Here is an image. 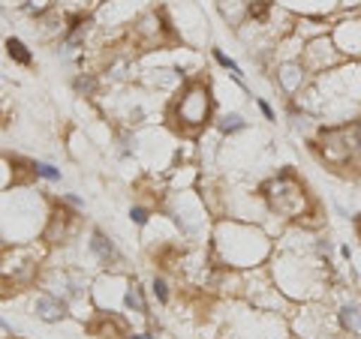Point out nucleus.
<instances>
[{"label":"nucleus","instance_id":"f257e3e1","mask_svg":"<svg viewBox=\"0 0 361 339\" xmlns=\"http://www.w3.org/2000/svg\"><path fill=\"white\" fill-rule=\"evenodd\" d=\"M301 241L304 237L298 231L286 234L283 243L274 246V255L268 262V274L289 300L313 303L325 291L329 262L316 252V243H301Z\"/></svg>","mask_w":361,"mask_h":339},{"label":"nucleus","instance_id":"f03ea898","mask_svg":"<svg viewBox=\"0 0 361 339\" xmlns=\"http://www.w3.org/2000/svg\"><path fill=\"white\" fill-rule=\"evenodd\" d=\"M274 241L259 222L247 219H217L211 229V258L229 270H256L271 262Z\"/></svg>","mask_w":361,"mask_h":339},{"label":"nucleus","instance_id":"7ed1b4c3","mask_svg":"<svg viewBox=\"0 0 361 339\" xmlns=\"http://www.w3.org/2000/svg\"><path fill=\"white\" fill-rule=\"evenodd\" d=\"M51 205L39 196V189L13 184L0 192V241L4 243H33L42 237Z\"/></svg>","mask_w":361,"mask_h":339},{"label":"nucleus","instance_id":"20e7f679","mask_svg":"<svg viewBox=\"0 0 361 339\" xmlns=\"http://www.w3.org/2000/svg\"><path fill=\"white\" fill-rule=\"evenodd\" d=\"M262 198L268 210L280 219H289V222H304L307 217H313V198L310 192L304 189V184L295 177V172H277L274 177H268L262 184Z\"/></svg>","mask_w":361,"mask_h":339},{"label":"nucleus","instance_id":"39448f33","mask_svg":"<svg viewBox=\"0 0 361 339\" xmlns=\"http://www.w3.org/2000/svg\"><path fill=\"white\" fill-rule=\"evenodd\" d=\"M169 117H172L178 132L196 135L214 123V96L211 87L202 82V78H190V82L180 84V90L175 94L172 105H169Z\"/></svg>","mask_w":361,"mask_h":339},{"label":"nucleus","instance_id":"423d86ee","mask_svg":"<svg viewBox=\"0 0 361 339\" xmlns=\"http://www.w3.org/2000/svg\"><path fill=\"white\" fill-rule=\"evenodd\" d=\"M166 217L175 222L178 234L184 241L202 243L211 237V207L196 189H178L166 201Z\"/></svg>","mask_w":361,"mask_h":339},{"label":"nucleus","instance_id":"0eeeda50","mask_svg":"<svg viewBox=\"0 0 361 339\" xmlns=\"http://www.w3.org/2000/svg\"><path fill=\"white\" fill-rule=\"evenodd\" d=\"M319 160L331 168H355L358 165V151H355V135H353V123H331L316 132L313 141Z\"/></svg>","mask_w":361,"mask_h":339},{"label":"nucleus","instance_id":"6e6552de","mask_svg":"<svg viewBox=\"0 0 361 339\" xmlns=\"http://www.w3.org/2000/svg\"><path fill=\"white\" fill-rule=\"evenodd\" d=\"M130 39H133L135 49H142V51H160V49H166V45L175 42L172 21H169L166 13H160V9L148 6L130 25Z\"/></svg>","mask_w":361,"mask_h":339},{"label":"nucleus","instance_id":"1a4fd4ad","mask_svg":"<svg viewBox=\"0 0 361 339\" xmlns=\"http://www.w3.org/2000/svg\"><path fill=\"white\" fill-rule=\"evenodd\" d=\"M42 246L33 243H4L0 246V276L9 282H30L39 274Z\"/></svg>","mask_w":361,"mask_h":339},{"label":"nucleus","instance_id":"9d476101","mask_svg":"<svg viewBox=\"0 0 361 339\" xmlns=\"http://www.w3.org/2000/svg\"><path fill=\"white\" fill-rule=\"evenodd\" d=\"M301 60H304V66H307V70L313 72V78H316V75H325V72L337 70V66L343 63V54H341V49H337V42H334L331 33H316V37L304 39Z\"/></svg>","mask_w":361,"mask_h":339},{"label":"nucleus","instance_id":"9b49d317","mask_svg":"<svg viewBox=\"0 0 361 339\" xmlns=\"http://www.w3.org/2000/svg\"><path fill=\"white\" fill-rule=\"evenodd\" d=\"M127 282H130V276L118 274V270H109V274H103L94 282V288H90V300H94V307L99 312H118V309H123Z\"/></svg>","mask_w":361,"mask_h":339},{"label":"nucleus","instance_id":"f8f14e48","mask_svg":"<svg viewBox=\"0 0 361 339\" xmlns=\"http://www.w3.org/2000/svg\"><path fill=\"white\" fill-rule=\"evenodd\" d=\"M148 9V0H103L97 9V25L106 30L130 27Z\"/></svg>","mask_w":361,"mask_h":339},{"label":"nucleus","instance_id":"ddd939ff","mask_svg":"<svg viewBox=\"0 0 361 339\" xmlns=\"http://www.w3.org/2000/svg\"><path fill=\"white\" fill-rule=\"evenodd\" d=\"M310 78H313V72L304 66L301 58L277 60V66H274V84L280 87V94L289 99H298L304 90L310 87Z\"/></svg>","mask_w":361,"mask_h":339},{"label":"nucleus","instance_id":"4468645a","mask_svg":"<svg viewBox=\"0 0 361 339\" xmlns=\"http://www.w3.org/2000/svg\"><path fill=\"white\" fill-rule=\"evenodd\" d=\"M331 37L343 60H361V15H349L331 25Z\"/></svg>","mask_w":361,"mask_h":339},{"label":"nucleus","instance_id":"2eb2a0df","mask_svg":"<svg viewBox=\"0 0 361 339\" xmlns=\"http://www.w3.org/2000/svg\"><path fill=\"white\" fill-rule=\"evenodd\" d=\"M87 255L94 258L99 267H109V270H115L118 264H123V255L115 246V241H111L106 231H99V229H90V234H87Z\"/></svg>","mask_w":361,"mask_h":339},{"label":"nucleus","instance_id":"dca6fc26","mask_svg":"<svg viewBox=\"0 0 361 339\" xmlns=\"http://www.w3.org/2000/svg\"><path fill=\"white\" fill-rule=\"evenodd\" d=\"M33 315L45 324H58L70 315V300L51 295V291H42V295L33 300Z\"/></svg>","mask_w":361,"mask_h":339},{"label":"nucleus","instance_id":"f3484780","mask_svg":"<svg viewBox=\"0 0 361 339\" xmlns=\"http://www.w3.org/2000/svg\"><path fill=\"white\" fill-rule=\"evenodd\" d=\"M337 324L349 336H358L361 333V300H343L341 309H337Z\"/></svg>","mask_w":361,"mask_h":339},{"label":"nucleus","instance_id":"a211bd4d","mask_svg":"<svg viewBox=\"0 0 361 339\" xmlns=\"http://www.w3.org/2000/svg\"><path fill=\"white\" fill-rule=\"evenodd\" d=\"M123 312H133L139 319H148V300H145V288L135 279L127 282V295H123Z\"/></svg>","mask_w":361,"mask_h":339},{"label":"nucleus","instance_id":"6ab92c4d","mask_svg":"<svg viewBox=\"0 0 361 339\" xmlns=\"http://www.w3.org/2000/svg\"><path fill=\"white\" fill-rule=\"evenodd\" d=\"M214 127H217V132L223 135V139H232V135L247 129V117L241 115V111H220V115L214 117Z\"/></svg>","mask_w":361,"mask_h":339},{"label":"nucleus","instance_id":"aec40b11","mask_svg":"<svg viewBox=\"0 0 361 339\" xmlns=\"http://www.w3.org/2000/svg\"><path fill=\"white\" fill-rule=\"evenodd\" d=\"M211 58L217 60V66H220V70H223L226 75L232 78L235 84H238L241 90H247V84H244V70H241V63H238V60L229 58V54H226L223 49H211Z\"/></svg>","mask_w":361,"mask_h":339},{"label":"nucleus","instance_id":"412c9836","mask_svg":"<svg viewBox=\"0 0 361 339\" xmlns=\"http://www.w3.org/2000/svg\"><path fill=\"white\" fill-rule=\"evenodd\" d=\"M247 4H250V0H217V9H220V15L229 21V25L238 27L241 21L247 18Z\"/></svg>","mask_w":361,"mask_h":339},{"label":"nucleus","instance_id":"4be33fe9","mask_svg":"<svg viewBox=\"0 0 361 339\" xmlns=\"http://www.w3.org/2000/svg\"><path fill=\"white\" fill-rule=\"evenodd\" d=\"M6 54H9V60H16L18 66H30L33 63V54L27 49V42L18 39V37H6Z\"/></svg>","mask_w":361,"mask_h":339},{"label":"nucleus","instance_id":"5701e85b","mask_svg":"<svg viewBox=\"0 0 361 339\" xmlns=\"http://www.w3.org/2000/svg\"><path fill=\"white\" fill-rule=\"evenodd\" d=\"M73 87H75V94H82V96H97L99 78H97L94 72H78L75 82H73Z\"/></svg>","mask_w":361,"mask_h":339},{"label":"nucleus","instance_id":"b1692460","mask_svg":"<svg viewBox=\"0 0 361 339\" xmlns=\"http://www.w3.org/2000/svg\"><path fill=\"white\" fill-rule=\"evenodd\" d=\"M33 177L49 180V184H61V168H54L51 162H33Z\"/></svg>","mask_w":361,"mask_h":339},{"label":"nucleus","instance_id":"393cba45","mask_svg":"<svg viewBox=\"0 0 361 339\" xmlns=\"http://www.w3.org/2000/svg\"><path fill=\"white\" fill-rule=\"evenodd\" d=\"M151 295L160 300V303H169V300H172V291H169V279H166L163 274H157V276L151 279Z\"/></svg>","mask_w":361,"mask_h":339},{"label":"nucleus","instance_id":"a878e982","mask_svg":"<svg viewBox=\"0 0 361 339\" xmlns=\"http://www.w3.org/2000/svg\"><path fill=\"white\" fill-rule=\"evenodd\" d=\"M151 219H154V210H151V207H145V205H133V207H130V222H133V225L145 229V225H148Z\"/></svg>","mask_w":361,"mask_h":339},{"label":"nucleus","instance_id":"bb28decb","mask_svg":"<svg viewBox=\"0 0 361 339\" xmlns=\"http://www.w3.org/2000/svg\"><path fill=\"white\" fill-rule=\"evenodd\" d=\"M256 108L262 111V117L268 120V123H274L277 120V115H274V105L268 103V99H262V96H256Z\"/></svg>","mask_w":361,"mask_h":339},{"label":"nucleus","instance_id":"cd10ccee","mask_svg":"<svg viewBox=\"0 0 361 339\" xmlns=\"http://www.w3.org/2000/svg\"><path fill=\"white\" fill-rule=\"evenodd\" d=\"M61 201H63V205H70V207H75V210H82V207H85V201L78 198V196H73V192H63Z\"/></svg>","mask_w":361,"mask_h":339},{"label":"nucleus","instance_id":"c85d7f7f","mask_svg":"<svg viewBox=\"0 0 361 339\" xmlns=\"http://www.w3.org/2000/svg\"><path fill=\"white\" fill-rule=\"evenodd\" d=\"M6 25H9V15L0 9V33H6Z\"/></svg>","mask_w":361,"mask_h":339},{"label":"nucleus","instance_id":"c756f323","mask_svg":"<svg viewBox=\"0 0 361 339\" xmlns=\"http://www.w3.org/2000/svg\"><path fill=\"white\" fill-rule=\"evenodd\" d=\"M123 339H154V336H151V333H133V331H130Z\"/></svg>","mask_w":361,"mask_h":339},{"label":"nucleus","instance_id":"7c9ffc66","mask_svg":"<svg viewBox=\"0 0 361 339\" xmlns=\"http://www.w3.org/2000/svg\"><path fill=\"white\" fill-rule=\"evenodd\" d=\"M341 255H343L346 262H349V258H353V250H349V246H341Z\"/></svg>","mask_w":361,"mask_h":339},{"label":"nucleus","instance_id":"2f4dec72","mask_svg":"<svg viewBox=\"0 0 361 339\" xmlns=\"http://www.w3.org/2000/svg\"><path fill=\"white\" fill-rule=\"evenodd\" d=\"M355 225H358V234H361V217H358V219H355Z\"/></svg>","mask_w":361,"mask_h":339}]
</instances>
